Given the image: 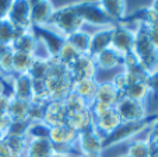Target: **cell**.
<instances>
[{
	"mask_svg": "<svg viewBox=\"0 0 158 157\" xmlns=\"http://www.w3.org/2000/svg\"><path fill=\"white\" fill-rule=\"evenodd\" d=\"M0 157H14V154L10 151L9 146L6 145L4 139L0 140Z\"/></svg>",
	"mask_w": 158,
	"mask_h": 157,
	"instance_id": "44",
	"label": "cell"
},
{
	"mask_svg": "<svg viewBox=\"0 0 158 157\" xmlns=\"http://www.w3.org/2000/svg\"><path fill=\"white\" fill-rule=\"evenodd\" d=\"M126 154L129 157H152L148 139H134L129 143Z\"/></svg>",
	"mask_w": 158,
	"mask_h": 157,
	"instance_id": "30",
	"label": "cell"
},
{
	"mask_svg": "<svg viewBox=\"0 0 158 157\" xmlns=\"http://www.w3.org/2000/svg\"><path fill=\"white\" fill-rule=\"evenodd\" d=\"M89 39H91V31L87 28H81L74 34H72L69 38H66V41L72 44L80 55H88Z\"/></svg>",
	"mask_w": 158,
	"mask_h": 157,
	"instance_id": "26",
	"label": "cell"
},
{
	"mask_svg": "<svg viewBox=\"0 0 158 157\" xmlns=\"http://www.w3.org/2000/svg\"><path fill=\"white\" fill-rule=\"evenodd\" d=\"M119 157H129V156H127V154L125 153V154H122V156H119Z\"/></svg>",
	"mask_w": 158,
	"mask_h": 157,
	"instance_id": "51",
	"label": "cell"
},
{
	"mask_svg": "<svg viewBox=\"0 0 158 157\" xmlns=\"http://www.w3.org/2000/svg\"><path fill=\"white\" fill-rule=\"evenodd\" d=\"M30 104L31 102H28V101H23V100H18V98L10 97L7 115L10 116L11 121H27Z\"/></svg>",
	"mask_w": 158,
	"mask_h": 157,
	"instance_id": "25",
	"label": "cell"
},
{
	"mask_svg": "<svg viewBox=\"0 0 158 157\" xmlns=\"http://www.w3.org/2000/svg\"><path fill=\"white\" fill-rule=\"evenodd\" d=\"M147 139H148V143L151 146L152 157H158V129H151Z\"/></svg>",
	"mask_w": 158,
	"mask_h": 157,
	"instance_id": "40",
	"label": "cell"
},
{
	"mask_svg": "<svg viewBox=\"0 0 158 157\" xmlns=\"http://www.w3.org/2000/svg\"><path fill=\"white\" fill-rule=\"evenodd\" d=\"M14 52V50H13ZM35 55L27 52H14L13 55V74H25L30 72Z\"/></svg>",
	"mask_w": 158,
	"mask_h": 157,
	"instance_id": "28",
	"label": "cell"
},
{
	"mask_svg": "<svg viewBox=\"0 0 158 157\" xmlns=\"http://www.w3.org/2000/svg\"><path fill=\"white\" fill-rule=\"evenodd\" d=\"M4 142L9 146L10 151L14 154V157H25L28 147L27 136H6Z\"/></svg>",
	"mask_w": 158,
	"mask_h": 157,
	"instance_id": "31",
	"label": "cell"
},
{
	"mask_svg": "<svg viewBox=\"0 0 158 157\" xmlns=\"http://www.w3.org/2000/svg\"><path fill=\"white\" fill-rule=\"evenodd\" d=\"M120 125H122V119H120L119 114L115 111V108H112V110H110L109 112H106L105 115L94 119V129H95L104 139L109 136L110 133H114Z\"/></svg>",
	"mask_w": 158,
	"mask_h": 157,
	"instance_id": "17",
	"label": "cell"
},
{
	"mask_svg": "<svg viewBox=\"0 0 158 157\" xmlns=\"http://www.w3.org/2000/svg\"><path fill=\"white\" fill-rule=\"evenodd\" d=\"M48 30H51L53 34H56L57 37H60L62 39L69 38L72 34H74L76 31L81 30L84 27L83 20L80 18V15L77 14L74 9V4H64L55 9V13L51 18Z\"/></svg>",
	"mask_w": 158,
	"mask_h": 157,
	"instance_id": "1",
	"label": "cell"
},
{
	"mask_svg": "<svg viewBox=\"0 0 158 157\" xmlns=\"http://www.w3.org/2000/svg\"><path fill=\"white\" fill-rule=\"evenodd\" d=\"M144 27H146V25H144ZM146 30H147V35H148L152 46H154L155 49H158V24L148 25V27H146Z\"/></svg>",
	"mask_w": 158,
	"mask_h": 157,
	"instance_id": "41",
	"label": "cell"
},
{
	"mask_svg": "<svg viewBox=\"0 0 158 157\" xmlns=\"http://www.w3.org/2000/svg\"><path fill=\"white\" fill-rule=\"evenodd\" d=\"M114 25H106V27H101L97 30L91 31V39H89L88 45V55L89 56H97L101 54L102 50L110 48V42H112V34H114Z\"/></svg>",
	"mask_w": 158,
	"mask_h": 157,
	"instance_id": "14",
	"label": "cell"
},
{
	"mask_svg": "<svg viewBox=\"0 0 158 157\" xmlns=\"http://www.w3.org/2000/svg\"><path fill=\"white\" fill-rule=\"evenodd\" d=\"M55 6L49 0L31 2V23L34 28H46L55 13Z\"/></svg>",
	"mask_w": 158,
	"mask_h": 157,
	"instance_id": "13",
	"label": "cell"
},
{
	"mask_svg": "<svg viewBox=\"0 0 158 157\" xmlns=\"http://www.w3.org/2000/svg\"><path fill=\"white\" fill-rule=\"evenodd\" d=\"M63 102H64V107H66V111H67V115L89 108V104L87 102L84 98H81L80 95L76 94V93H73V91H70L69 94H67V97L63 100Z\"/></svg>",
	"mask_w": 158,
	"mask_h": 157,
	"instance_id": "32",
	"label": "cell"
},
{
	"mask_svg": "<svg viewBox=\"0 0 158 157\" xmlns=\"http://www.w3.org/2000/svg\"><path fill=\"white\" fill-rule=\"evenodd\" d=\"M18 31L9 20L0 21V48H10Z\"/></svg>",
	"mask_w": 158,
	"mask_h": 157,
	"instance_id": "33",
	"label": "cell"
},
{
	"mask_svg": "<svg viewBox=\"0 0 158 157\" xmlns=\"http://www.w3.org/2000/svg\"><path fill=\"white\" fill-rule=\"evenodd\" d=\"M157 95H158V93H157Z\"/></svg>",
	"mask_w": 158,
	"mask_h": 157,
	"instance_id": "53",
	"label": "cell"
},
{
	"mask_svg": "<svg viewBox=\"0 0 158 157\" xmlns=\"http://www.w3.org/2000/svg\"><path fill=\"white\" fill-rule=\"evenodd\" d=\"M76 157H87V156H83V154H77Z\"/></svg>",
	"mask_w": 158,
	"mask_h": 157,
	"instance_id": "50",
	"label": "cell"
},
{
	"mask_svg": "<svg viewBox=\"0 0 158 157\" xmlns=\"http://www.w3.org/2000/svg\"><path fill=\"white\" fill-rule=\"evenodd\" d=\"M151 94V90L147 86L146 80H133L130 81L129 87L125 91V97L130 98L134 101H140V102H146L147 98Z\"/></svg>",
	"mask_w": 158,
	"mask_h": 157,
	"instance_id": "24",
	"label": "cell"
},
{
	"mask_svg": "<svg viewBox=\"0 0 158 157\" xmlns=\"http://www.w3.org/2000/svg\"><path fill=\"white\" fill-rule=\"evenodd\" d=\"M134 37H136L134 27H130L126 21L125 23H120V24H115L110 48L115 49L118 54H120L122 56H125V55L130 54L131 50H133Z\"/></svg>",
	"mask_w": 158,
	"mask_h": 157,
	"instance_id": "11",
	"label": "cell"
},
{
	"mask_svg": "<svg viewBox=\"0 0 158 157\" xmlns=\"http://www.w3.org/2000/svg\"><path fill=\"white\" fill-rule=\"evenodd\" d=\"M78 56H80V54L74 49V46L64 39V41L62 42V45H60V48L57 49L55 59H56L62 66L69 68V66L72 65Z\"/></svg>",
	"mask_w": 158,
	"mask_h": 157,
	"instance_id": "29",
	"label": "cell"
},
{
	"mask_svg": "<svg viewBox=\"0 0 158 157\" xmlns=\"http://www.w3.org/2000/svg\"><path fill=\"white\" fill-rule=\"evenodd\" d=\"M134 31H136V37H134V45L131 52L147 72L154 70L158 65V49L152 46L143 24H134Z\"/></svg>",
	"mask_w": 158,
	"mask_h": 157,
	"instance_id": "3",
	"label": "cell"
},
{
	"mask_svg": "<svg viewBox=\"0 0 158 157\" xmlns=\"http://www.w3.org/2000/svg\"><path fill=\"white\" fill-rule=\"evenodd\" d=\"M66 124L72 126L77 133H80V132L94 128V116L91 114V111H89V108H87V110L67 115V122Z\"/></svg>",
	"mask_w": 158,
	"mask_h": 157,
	"instance_id": "22",
	"label": "cell"
},
{
	"mask_svg": "<svg viewBox=\"0 0 158 157\" xmlns=\"http://www.w3.org/2000/svg\"><path fill=\"white\" fill-rule=\"evenodd\" d=\"M109 81L114 84L115 89L120 93V95H123L126 91V89H127L129 84H130V77H129V74L126 73L125 70L120 69V70L112 77V80H109Z\"/></svg>",
	"mask_w": 158,
	"mask_h": 157,
	"instance_id": "37",
	"label": "cell"
},
{
	"mask_svg": "<svg viewBox=\"0 0 158 157\" xmlns=\"http://www.w3.org/2000/svg\"><path fill=\"white\" fill-rule=\"evenodd\" d=\"M55 146L49 137L28 139V147L25 157H51L55 153Z\"/></svg>",
	"mask_w": 158,
	"mask_h": 157,
	"instance_id": "20",
	"label": "cell"
},
{
	"mask_svg": "<svg viewBox=\"0 0 158 157\" xmlns=\"http://www.w3.org/2000/svg\"><path fill=\"white\" fill-rule=\"evenodd\" d=\"M150 6V9L152 10V11H155L158 14V0H155V2H152L151 4H148Z\"/></svg>",
	"mask_w": 158,
	"mask_h": 157,
	"instance_id": "46",
	"label": "cell"
},
{
	"mask_svg": "<svg viewBox=\"0 0 158 157\" xmlns=\"http://www.w3.org/2000/svg\"><path fill=\"white\" fill-rule=\"evenodd\" d=\"M7 83V94L10 97L18 98L23 101L31 102L34 98V83L30 74H11L2 79Z\"/></svg>",
	"mask_w": 158,
	"mask_h": 157,
	"instance_id": "7",
	"label": "cell"
},
{
	"mask_svg": "<svg viewBox=\"0 0 158 157\" xmlns=\"http://www.w3.org/2000/svg\"><path fill=\"white\" fill-rule=\"evenodd\" d=\"M30 125L31 122L28 119L27 121H11L6 132V136H27Z\"/></svg>",
	"mask_w": 158,
	"mask_h": 157,
	"instance_id": "36",
	"label": "cell"
},
{
	"mask_svg": "<svg viewBox=\"0 0 158 157\" xmlns=\"http://www.w3.org/2000/svg\"><path fill=\"white\" fill-rule=\"evenodd\" d=\"M46 104L45 102H38V101H31L30 111H28V121L32 122V124L44 121L45 107H46Z\"/></svg>",
	"mask_w": 158,
	"mask_h": 157,
	"instance_id": "35",
	"label": "cell"
},
{
	"mask_svg": "<svg viewBox=\"0 0 158 157\" xmlns=\"http://www.w3.org/2000/svg\"><path fill=\"white\" fill-rule=\"evenodd\" d=\"M152 124H154V115L148 116L146 121L141 122H122V125L114 133H110L108 137H105V149L112 147L114 145L127 142L130 139L134 140V137L137 135L143 133L148 128H152Z\"/></svg>",
	"mask_w": 158,
	"mask_h": 157,
	"instance_id": "4",
	"label": "cell"
},
{
	"mask_svg": "<svg viewBox=\"0 0 158 157\" xmlns=\"http://www.w3.org/2000/svg\"><path fill=\"white\" fill-rule=\"evenodd\" d=\"M3 79V73H2V69H0V80Z\"/></svg>",
	"mask_w": 158,
	"mask_h": 157,
	"instance_id": "49",
	"label": "cell"
},
{
	"mask_svg": "<svg viewBox=\"0 0 158 157\" xmlns=\"http://www.w3.org/2000/svg\"><path fill=\"white\" fill-rule=\"evenodd\" d=\"M154 70H155V72H157V74H158V65H157V68H155V69H154Z\"/></svg>",
	"mask_w": 158,
	"mask_h": 157,
	"instance_id": "52",
	"label": "cell"
},
{
	"mask_svg": "<svg viewBox=\"0 0 158 157\" xmlns=\"http://www.w3.org/2000/svg\"><path fill=\"white\" fill-rule=\"evenodd\" d=\"M94 62L98 70H114V69H122L123 56L118 54L115 49L108 48L102 50L101 54L94 56Z\"/></svg>",
	"mask_w": 158,
	"mask_h": 157,
	"instance_id": "19",
	"label": "cell"
},
{
	"mask_svg": "<svg viewBox=\"0 0 158 157\" xmlns=\"http://www.w3.org/2000/svg\"><path fill=\"white\" fill-rule=\"evenodd\" d=\"M51 157H76L74 154H69V153H62V151H55Z\"/></svg>",
	"mask_w": 158,
	"mask_h": 157,
	"instance_id": "45",
	"label": "cell"
},
{
	"mask_svg": "<svg viewBox=\"0 0 158 157\" xmlns=\"http://www.w3.org/2000/svg\"><path fill=\"white\" fill-rule=\"evenodd\" d=\"M77 132L69 126L67 124L60 125L56 128H51L49 129V140L53 143L55 150L62 151V153H69L77 156L74 150V143L77 139Z\"/></svg>",
	"mask_w": 158,
	"mask_h": 157,
	"instance_id": "8",
	"label": "cell"
},
{
	"mask_svg": "<svg viewBox=\"0 0 158 157\" xmlns=\"http://www.w3.org/2000/svg\"><path fill=\"white\" fill-rule=\"evenodd\" d=\"M114 107H110V105H106L104 102H99V101H93V102L89 104V111L93 114L94 119L99 118V116L105 115L106 112H109Z\"/></svg>",
	"mask_w": 158,
	"mask_h": 157,
	"instance_id": "39",
	"label": "cell"
},
{
	"mask_svg": "<svg viewBox=\"0 0 158 157\" xmlns=\"http://www.w3.org/2000/svg\"><path fill=\"white\" fill-rule=\"evenodd\" d=\"M73 80L70 79L67 68L62 66L56 59H52L49 72L45 77V87L51 100H64L72 91Z\"/></svg>",
	"mask_w": 158,
	"mask_h": 157,
	"instance_id": "2",
	"label": "cell"
},
{
	"mask_svg": "<svg viewBox=\"0 0 158 157\" xmlns=\"http://www.w3.org/2000/svg\"><path fill=\"white\" fill-rule=\"evenodd\" d=\"M9 102H10V95L0 89V115L7 114V110H9Z\"/></svg>",
	"mask_w": 158,
	"mask_h": 157,
	"instance_id": "42",
	"label": "cell"
},
{
	"mask_svg": "<svg viewBox=\"0 0 158 157\" xmlns=\"http://www.w3.org/2000/svg\"><path fill=\"white\" fill-rule=\"evenodd\" d=\"M67 72L73 81L83 80V79H97V74H98L94 58L89 55H80L67 68Z\"/></svg>",
	"mask_w": 158,
	"mask_h": 157,
	"instance_id": "12",
	"label": "cell"
},
{
	"mask_svg": "<svg viewBox=\"0 0 158 157\" xmlns=\"http://www.w3.org/2000/svg\"><path fill=\"white\" fill-rule=\"evenodd\" d=\"M39 45V38L36 35L35 30H28V31H20L17 33L14 41L11 44V49L14 52H27V54L35 55L36 49Z\"/></svg>",
	"mask_w": 158,
	"mask_h": 157,
	"instance_id": "16",
	"label": "cell"
},
{
	"mask_svg": "<svg viewBox=\"0 0 158 157\" xmlns=\"http://www.w3.org/2000/svg\"><path fill=\"white\" fill-rule=\"evenodd\" d=\"M53 58H44V56H35L34 62L30 68V77L32 80H45V77L48 74L49 68H51V62Z\"/></svg>",
	"mask_w": 158,
	"mask_h": 157,
	"instance_id": "27",
	"label": "cell"
},
{
	"mask_svg": "<svg viewBox=\"0 0 158 157\" xmlns=\"http://www.w3.org/2000/svg\"><path fill=\"white\" fill-rule=\"evenodd\" d=\"M74 150L77 154L87 157H102L105 151V139L94 128L87 129L77 135Z\"/></svg>",
	"mask_w": 158,
	"mask_h": 157,
	"instance_id": "6",
	"label": "cell"
},
{
	"mask_svg": "<svg viewBox=\"0 0 158 157\" xmlns=\"http://www.w3.org/2000/svg\"><path fill=\"white\" fill-rule=\"evenodd\" d=\"M49 136V128L44 124V122H31L30 128L27 132L28 139H41V137H48Z\"/></svg>",
	"mask_w": 158,
	"mask_h": 157,
	"instance_id": "38",
	"label": "cell"
},
{
	"mask_svg": "<svg viewBox=\"0 0 158 157\" xmlns=\"http://www.w3.org/2000/svg\"><path fill=\"white\" fill-rule=\"evenodd\" d=\"M44 122L46 126L56 128L60 125H64L67 122V111H66L64 102L62 100H51L48 101L46 107H45V115Z\"/></svg>",
	"mask_w": 158,
	"mask_h": 157,
	"instance_id": "15",
	"label": "cell"
},
{
	"mask_svg": "<svg viewBox=\"0 0 158 157\" xmlns=\"http://www.w3.org/2000/svg\"><path fill=\"white\" fill-rule=\"evenodd\" d=\"M10 6H11V0H0V21L7 20Z\"/></svg>",
	"mask_w": 158,
	"mask_h": 157,
	"instance_id": "43",
	"label": "cell"
},
{
	"mask_svg": "<svg viewBox=\"0 0 158 157\" xmlns=\"http://www.w3.org/2000/svg\"><path fill=\"white\" fill-rule=\"evenodd\" d=\"M120 97H122L120 93L115 89L114 84L110 81H102V83L99 81L94 101H99V102H104L106 105H110V107H115L118 104V101L120 100Z\"/></svg>",
	"mask_w": 158,
	"mask_h": 157,
	"instance_id": "23",
	"label": "cell"
},
{
	"mask_svg": "<svg viewBox=\"0 0 158 157\" xmlns=\"http://www.w3.org/2000/svg\"><path fill=\"white\" fill-rule=\"evenodd\" d=\"M13 55L11 48H0V69L3 77L13 74Z\"/></svg>",
	"mask_w": 158,
	"mask_h": 157,
	"instance_id": "34",
	"label": "cell"
},
{
	"mask_svg": "<svg viewBox=\"0 0 158 157\" xmlns=\"http://www.w3.org/2000/svg\"><path fill=\"white\" fill-rule=\"evenodd\" d=\"M74 9L80 18L83 20L84 27H93L94 30L106 25H112V21L106 17L104 10L99 6V2H76Z\"/></svg>",
	"mask_w": 158,
	"mask_h": 157,
	"instance_id": "5",
	"label": "cell"
},
{
	"mask_svg": "<svg viewBox=\"0 0 158 157\" xmlns=\"http://www.w3.org/2000/svg\"><path fill=\"white\" fill-rule=\"evenodd\" d=\"M151 129H158V114H155L154 115V124H152Z\"/></svg>",
	"mask_w": 158,
	"mask_h": 157,
	"instance_id": "47",
	"label": "cell"
},
{
	"mask_svg": "<svg viewBox=\"0 0 158 157\" xmlns=\"http://www.w3.org/2000/svg\"><path fill=\"white\" fill-rule=\"evenodd\" d=\"M4 137H6V132H3V130L0 129V140H3Z\"/></svg>",
	"mask_w": 158,
	"mask_h": 157,
	"instance_id": "48",
	"label": "cell"
},
{
	"mask_svg": "<svg viewBox=\"0 0 158 157\" xmlns=\"http://www.w3.org/2000/svg\"><path fill=\"white\" fill-rule=\"evenodd\" d=\"M99 6L114 24L125 23L127 18V3L123 0H101Z\"/></svg>",
	"mask_w": 158,
	"mask_h": 157,
	"instance_id": "18",
	"label": "cell"
},
{
	"mask_svg": "<svg viewBox=\"0 0 158 157\" xmlns=\"http://www.w3.org/2000/svg\"><path fill=\"white\" fill-rule=\"evenodd\" d=\"M115 111L119 114L122 122H141L148 118L146 102L134 101L122 95L118 104L115 105Z\"/></svg>",
	"mask_w": 158,
	"mask_h": 157,
	"instance_id": "9",
	"label": "cell"
},
{
	"mask_svg": "<svg viewBox=\"0 0 158 157\" xmlns=\"http://www.w3.org/2000/svg\"><path fill=\"white\" fill-rule=\"evenodd\" d=\"M98 84H99V81L97 79H83V80L73 81L72 91L78 94L81 98H84L88 104H91L95 100Z\"/></svg>",
	"mask_w": 158,
	"mask_h": 157,
	"instance_id": "21",
	"label": "cell"
},
{
	"mask_svg": "<svg viewBox=\"0 0 158 157\" xmlns=\"http://www.w3.org/2000/svg\"><path fill=\"white\" fill-rule=\"evenodd\" d=\"M7 20L11 23V25L15 30L28 31L32 30V23H31V2L30 0H11V6L9 10V17Z\"/></svg>",
	"mask_w": 158,
	"mask_h": 157,
	"instance_id": "10",
	"label": "cell"
}]
</instances>
